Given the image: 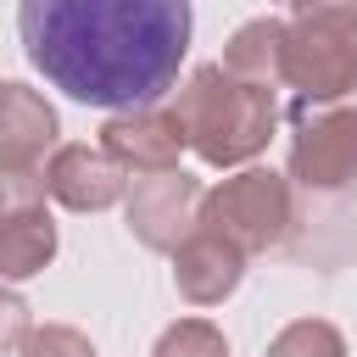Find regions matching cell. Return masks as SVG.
<instances>
[{
	"mask_svg": "<svg viewBox=\"0 0 357 357\" xmlns=\"http://www.w3.org/2000/svg\"><path fill=\"white\" fill-rule=\"evenodd\" d=\"M28 61L73 100L145 112L178 84L190 0H22Z\"/></svg>",
	"mask_w": 357,
	"mask_h": 357,
	"instance_id": "1",
	"label": "cell"
},
{
	"mask_svg": "<svg viewBox=\"0 0 357 357\" xmlns=\"http://www.w3.org/2000/svg\"><path fill=\"white\" fill-rule=\"evenodd\" d=\"M178 134L206 162H240L268 145L273 128V95L251 78H234L223 67H201L190 89L178 95Z\"/></svg>",
	"mask_w": 357,
	"mask_h": 357,
	"instance_id": "2",
	"label": "cell"
},
{
	"mask_svg": "<svg viewBox=\"0 0 357 357\" xmlns=\"http://www.w3.org/2000/svg\"><path fill=\"white\" fill-rule=\"evenodd\" d=\"M307 95H340L357 84V0H296V28H284V67Z\"/></svg>",
	"mask_w": 357,
	"mask_h": 357,
	"instance_id": "3",
	"label": "cell"
},
{
	"mask_svg": "<svg viewBox=\"0 0 357 357\" xmlns=\"http://www.w3.org/2000/svg\"><path fill=\"white\" fill-rule=\"evenodd\" d=\"M212 223L229 234V245H273L290 223L284 184L273 173H240L212 195Z\"/></svg>",
	"mask_w": 357,
	"mask_h": 357,
	"instance_id": "4",
	"label": "cell"
},
{
	"mask_svg": "<svg viewBox=\"0 0 357 357\" xmlns=\"http://www.w3.org/2000/svg\"><path fill=\"white\" fill-rule=\"evenodd\" d=\"M301 134H296V178L312 190H335L357 178V112H312L307 100L296 106Z\"/></svg>",
	"mask_w": 357,
	"mask_h": 357,
	"instance_id": "5",
	"label": "cell"
},
{
	"mask_svg": "<svg viewBox=\"0 0 357 357\" xmlns=\"http://www.w3.org/2000/svg\"><path fill=\"white\" fill-rule=\"evenodd\" d=\"M56 134V117L50 106L22 89V84H0V173L6 167H28Z\"/></svg>",
	"mask_w": 357,
	"mask_h": 357,
	"instance_id": "6",
	"label": "cell"
},
{
	"mask_svg": "<svg viewBox=\"0 0 357 357\" xmlns=\"http://www.w3.org/2000/svg\"><path fill=\"white\" fill-rule=\"evenodd\" d=\"M190 212H195V190H190L184 173H156V178H145L139 195H134V206H128L134 229H139L151 245H173V240L190 229Z\"/></svg>",
	"mask_w": 357,
	"mask_h": 357,
	"instance_id": "7",
	"label": "cell"
},
{
	"mask_svg": "<svg viewBox=\"0 0 357 357\" xmlns=\"http://www.w3.org/2000/svg\"><path fill=\"white\" fill-rule=\"evenodd\" d=\"M50 190H56L67 206H106V201H117L123 178H117V167H112L106 156L73 145V151H61V156L50 162Z\"/></svg>",
	"mask_w": 357,
	"mask_h": 357,
	"instance_id": "8",
	"label": "cell"
},
{
	"mask_svg": "<svg viewBox=\"0 0 357 357\" xmlns=\"http://www.w3.org/2000/svg\"><path fill=\"white\" fill-rule=\"evenodd\" d=\"M56 251V229L39 206H17L11 218H0V273L6 279H28L50 262Z\"/></svg>",
	"mask_w": 357,
	"mask_h": 357,
	"instance_id": "9",
	"label": "cell"
},
{
	"mask_svg": "<svg viewBox=\"0 0 357 357\" xmlns=\"http://www.w3.org/2000/svg\"><path fill=\"white\" fill-rule=\"evenodd\" d=\"M178 145H184L178 117H151V112H139V117H117V123L106 128V151H112V156H128V162H139V167H167V162L178 156Z\"/></svg>",
	"mask_w": 357,
	"mask_h": 357,
	"instance_id": "10",
	"label": "cell"
},
{
	"mask_svg": "<svg viewBox=\"0 0 357 357\" xmlns=\"http://www.w3.org/2000/svg\"><path fill=\"white\" fill-rule=\"evenodd\" d=\"M234 279H240V245H229V240H218V234L184 245V257H178V284H184L190 301H218Z\"/></svg>",
	"mask_w": 357,
	"mask_h": 357,
	"instance_id": "11",
	"label": "cell"
},
{
	"mask_svg": "<svg viewBox=\"0 0 357 357\" xmlns=\"http://www.w3.org/2000/svg\"><path fill=\"white\" fill-rule=\"evenodd\" d=\"M284 67V28L279 22H251L229 45V73H245L251 84H268V73Z\"/></svg>",
	"mask_w": 357,
	"mask_h": 357,
	"instance_id": "12",
	"label": "cell"
},
{
	"mask_svg": "<svg viewBox=\"0 0 357 357\" xmlns=\"http://www.w3.org/2000/svg\"><path fill=\"white\" fill-rule=\"evenodd\" d=\"M268 357H340V335L329 324H290Z\"/></svg>",
	"mask_w": 357,
	"mask_h": 357,
	"instance_id": "13",
	"label": "cell"
},
{
	"mask_svg": "<svg viewBox=\"0 0 357 357\" xmlns=\"http://www.w3.org/2000/svg\"><path fill=\"white\" fill-rule=\"evenodd\" d=\"M156 357H223V340H218V329H206V324H178V329L162 335Z\"/></svg>",
	"mask_w": 357,
	"mask_h": 357,
	"instance_id": "14",
	"label": "cell"
},
{
	"mask_svg": "<svg viewBox=\"0 0 357 357\" xmlns=\"http://www.w3.org/2000/svg\"><path fill=\"white\" fill-rule=\"evenodd\" d=\"M28 357H95V351H89L84 335H73V329H45V335L28 340Z\"/></svg>",
	"mask_w": 357,
	"mask_h": 357,
	"instance_id": "15",
	"label": "cell"
},
{
	"mask_svg": "<svg viewBox=\"0 0 357 357\" xmlns=\"http://www.w3.org/2000/svg\"><path fill=\"white\" fill-rule=\"evenodd\" d=\"M22 329H28V312H22V301H17V296H0V346H11Z\"/></svg>",
	"mask_w": 357,
	"mask_h": 357,
	"instance_id": "16",
	"label": "cell"
}]
</instances>
